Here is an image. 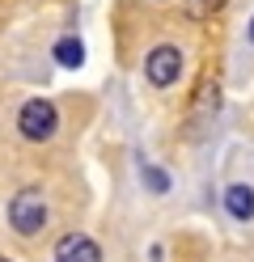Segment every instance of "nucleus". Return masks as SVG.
Returning <instances> with one entry per match:
<instances>
[{
    "mask_svg": "<svg viewBox=\"0 0 254 262\" xmlns=\"http://www.w3.org/2000/svg\"><path fill=\"white\" fill-rule=\"evenodd\" d=\"M9 224H13L22 237H34V233L47 224V203H43V194L34 190V186L17 190L13 199H9Z\"/></svg>",
    "mask_w": 254,
    "mask_h": 262,
    "instance_id": "nucleus-1",
    "label": "nucleus"
},
{
    "mask_svg": "<svg viewBox=\"0 0 254 262\" xmlns=\"http://www.w3.org/2000/svg\"><path fill=\"white\" fill-rule=\"evenodd\" d=\"M55 59L64 63V68H81V59H85V47L76 38H60L55 42Z\"/></svg>",
    "mask_w": 254,
    "mask_h": 262,
    "instance_id": "nucleus-6",
    "label": "nucleus"
},
{
    "mask_svg": "<svg viewBox=\"0 0 254 262\" xmlns=\"http://www.w3.org/2000/svg\"><path fill=\"white\" fill-rule=\"evenodd\" d=\"M186 5V13H191V17H208L212 9H220V0H182Z\"/></svg>",
    "mask_w": 254,
    "mask_h": 262,
    "instance_id": "nucleus-8",
    "label": "nucleus"
},
{
    "mask_svg": "<svg viewBox=\"0 0 254 262\" xmlns=\"http://www.w3.org/2000/svg\"><path fill=\"white\" fill-rule=\"evenodd\" d=\"M225 207H229V216L233 220H250L254 216V186H229L225 190Z\"/></svg>",
    "mask_w": 254,
    "mask_h": 262,
    "instance_id": "nucleus-5",
    "label": "nucleus"
},
{
    "mask_svg": "<svg viewBox=\"0 0 254 262\" xmlns=\"http://www.w3.org/2000/svg\"><path fill=\"white\" fill-rule=\"evenodd\" d=\"M0 262H9V258H0Z\"/></svg>",
    "mask_w": 254,
    "mask_h": 262,
    "instance_id": "nucleus-10",
    "label": "nucleus"
},
{
    "mask_svg": "<svg viewBox=\"0 0 254 262\" xmlns=\"http://www.w3.org/2000/svg\"><path fill=\"white\" fill-rule=\"evenodd\" d=\"M250 42H254V17H250Z\"/></svg>",
    "mask_w": 254,
    "mask_h": 262,
    "instance_id": "nucleus-9",
    "label": "nucleus"
},
{
    "mask_svg": "<svg viewBox=\"0 0 254 262\" xmlns=\"http://www.w3.org/2000/svg\"><path fill=\"white\" fill-rule=\"evenodd\" d=\"M55 123H60V114H55L51 102H43V97L26 102L22 114H17V127H22L26 140H51V136H55Z\"/></svg>",
    "mask_w": 254,
    "mask_h": 262,
    "instance_id": "nucleus-2",
    "label": "nucleus"
},
{
    "mask_svg": "<svg viewBox=\"0 0 254 262\" xmlns=\"http://www.w3.org/2000/svg\"><path fill=\"white\" fill-rule=\"evenodd\" d=\"M55 262H102V250L85 233H68L55 241Z\"/></svg>",
    "mask_w": 254,
    "mask_h": 262,
    "instance_id": "nucleus-4",
    "label": "nucleus"
},
{
    "mask_svg": "<svg viewBox=\"0 0 254 262\" xmlns=\"http://www.w3.org/2000/svg\"><path fill=\"white\" fill-rule=\"evenodd\" d=\"M178 72H182V51H178V47H157V51H148V59H144V76H148L157 89L174 85Z\"/></svg>",
    "mask_w": 254,
    "mask_h": 262,
    "instance_id": "nucleus-3",
    "label": "nucleus"
},
{
    "mask_svg": "<svg viewBox=\"0 0 254 262\" xmlns=\"http://www.w3.org/2000/svg\"><path fill=\"white\" fill-rule=\"evenodd\" d=\"M144 182H148L152 190H157V194H165V190H169V178H165L157 165H144Z\"/></svg>",
    "mask_w": 254,
    "mask_h": 262,
    "instance_id": "nucleus-7",
    "label": "nucleus"
}]
</instances>
